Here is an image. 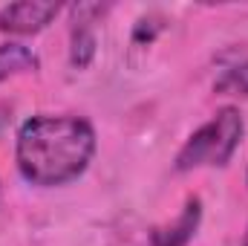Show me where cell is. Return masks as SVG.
Listing matches in <instances>:
<instances>
[{
  "label": "cell",
  "mask_w": 248,
  "mask_h": 246,
  "mask_svg": "<svg viewBox=\"0 0 248 246\" xmlns=\"http://www.w3.org/2000/svg\"><path fill=\"white\" fill-rule=\"evenodd\" d=\"M95 154V130L81 116L41 113L20 124L15 162L26 183L55 188L78 180Z\"/></svg>",
  "instance_id": "cell-1"
},
{
  "label": "cell",
  "mask_w": 248,
  "mask_h": 246,
  "mask_svg": "<svg viewBox=\"0 0 248 246\" xmlns=\"http://www.w3.org/2000/svg\"><path fill=\"white\" fill-rule=\"evenodd\" d=\"M246 133L243 113L237 107H222L211 122H205L199 130L187 136V142L176 154V171H193V168H222L231 162L234 151L240 148Z\"/></svg>",
  "instance_id": "cell-2"
},
{
  "label": "cell",
  "mask_w": 248,
  "mask_h": 246,
  "mask_svg": "<svg viewBox=\"0 0 248 246\" xmlns=\"http://www.w3.org/2000/svg\"><path fill=\"white\" fill-rule=\"evenodd\" d=\"M61 6L52 0H20L0 9V32L9 35H35L58 18Z\"/></svg>",
  "instance_id": "cell-3"
},
{
  "label": "cell",
  "mask_w": 248,
  "mask_h": 246,
  "mask_svg": "<svg viewBox=\"0 0 248 246\" xmlns=\"http://www.w3.org/2000/svg\"><path fill=\"white\" fill-rule=\"evenodd\" d=\"M199 220H202V200L199 197H187L179 217L173 223L153 226L147 232L150 246H187L193 241L196 229H199Z\"/></svg>",
  "instance_id": "cell-4"
},
{
  "label": "cell",
  "mask_w": 248,
  "mask_h": 246,
  "mask_svg": "<svg viewBox=\"0 0 248 246\" xmlns=\"http://www.w3.org/2000/svg\"><path fill=\"white\" fill-rule=\"evenodd\" d=\"M38 70V55L23 47V44H0V84L9 81L12 75L20 72H35Z\"/></svg>",
  "instance_id": "cell-5"
},
{
  "label": "cell",
  "mask_w": 248,
  "mask_h": 246,
  "mask_svg": "<svg viewBox=\"0 0 248 246\" xmlns=\"http://www.w3.org/2000/svg\"><path fill=\"white\" fill-rule=\"evenodd\" d=\"M95 32L90 26H75L72 29V47H69V64L75 70H87L95 58Z\"/></svg>",
  "instance_id": "cell-6"
},
{
  "label": "cell",
  "mask_w": 248,
  "mask_h": 246,
  "mask_svg": "<svg viewBox=\"0 0 248 246\" xmlns=\"http://www.w3.org/2000/svg\"><path fill=\"white\" fill-rule=\"evenodd\" d=\"M214 93H217V96H248V61L225 70V72L217 78Z\"/></svg>",
  "instance_id": "cell-7"
},
{
  "label": "cell",
  "mask_w": 248,
  "mask_h": 246,
  "mask_svg": "<svg viewBox=\"0 0 248 246\" xmlns=\"http://www.w3.org/2000/svg\"><path fill=\"white\" fill-rule=\"evenodd\" d=\"M162 18L159 15H147V18H139L136 26H133V44H150L159 32H162Z\"/></svg>",
  "instance_id": "cell-8"
},
{
  "label": "cell",
  "mask_w": 248,
  "mask_h": 246,
  "mask_svg": "<svg viewBox=\"0 0 248 246\" xmlns=\"http://www.w3.org/2000/svg\"><path fill=\"white\" fill-rule=\"evenodd\" d=\"M243 246H248V229H246V235H243Z\"/></svg>",
  "instance_id": "cell-9"
}]
</instances>
